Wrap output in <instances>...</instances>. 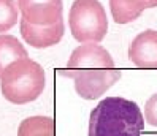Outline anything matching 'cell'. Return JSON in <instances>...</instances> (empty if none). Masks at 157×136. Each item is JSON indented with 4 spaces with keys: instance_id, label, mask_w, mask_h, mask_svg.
I'll return each instance as SVG.
<instances>
[{
    "instance_id": "obj_1",
    "label": "cell",
    "mask_w": 157,
    "mask_h": 136,
    "mask_svg": "<svg viewBox=\"0 0 157 136\" xmlns=\"http://www.w3.org/2000/svg\"><path fill=\"white\" fill-rule=\"evenodd\" d=\"M60 75L75 81L76 94L84 100L100 98L121 79L111 54L98 43H81L73 49Z\"/></svg>"
},
{
    "instance_id": "obj_2",
    "label": "cell",
    "mask_w": 157,
    "mask_h": 136,
    "mask_svg": "<svg viewBox=\"0 0 157 136\" xmlns=\"http://www.w3.org/2000/svg\"><path fill=\"white\" fill-rule=\"evenodd\" d=\"M144 117L140 106L122 97H108L92 109L87 136H143Z\"/></svg>"
},
{
    "instance_id": "obj_3",
    "label": "cell",
    "mask_w": 157,
    "mask_h": 136,
    "mask_svg": "<svg viewBox=\"0 0 157 136\" xmlns=\"http://www.w3.org/2000/svg\"><path fill=\"white\" fill-rule=\"evenodd\" d=\"M46 86L44 70L38 62L19 59L10 63L0 75V90L5 100L13 105L35 101Z\"/></svg>"
},
{
    "instance_id": "obj_4",
    "label": "cell",
    "mask_w": 157,
    "mask_h": 136,
    "mask_svg": "<svg viewBox=\"0 0 157 136\" xmlns=\"http://www.w3.org/2000/svg\"><path fill=\"white\" fill-rule=\"evenodd\" d=\"M73 38L79 43H100L108 32V17L98 0H75L68 13Z\"/></svg>"
},
{
    "instance_id": "obj_5",
    "label": "cell",
    "mask_w": 157,
    "mask_h": 136,
    "mask_svg": "<svg viewBox=\"0 0 157 136\" xmlns=\"http://www.w3.org/2000/svg\"><path fill=\"white\" fill-rule=\"evenodd\" d=\"M22 17L35 25H51L62 19V0H17Z\"/></svg>"
},
{
    "instance_id": "obj_6",
    "label": "cell",
    "mask_w": 157,
    "mask_h": 136,
    "mask_svg": "<svg viewBox=\"0 0 157 136\" xmlns=\"http://www.w3.org/2000/svg\"><path fill=\"white\" fill-rule=\"evenodd\" d=\"M19 29L24 41L29 46L36 49H46V48L56 46L63 38V33H65V25H63L62 19L51 25H35L27 22L22 17L19 21Z\"/></svg>"
},
{
    "instance_id": "obj_7",
    "label": "cell",
    "mask_w": 157,
    "mask_h": 136,
    "mask_svg": "<svg viewBox=\"0 0 157 136\" xmlns=\"http://www.w3.org/2000/svg\"><path fill=\"white\" fill-rule=\"evenodd\" d=\"M128 59L136 68L157 70V30L147 29L136 35L128 48Z\"/></svg>"
},
{
    "instance_id": "obj_8",
    "label": "cell",
    "mask_w": 157,
    "mask_h": 136,
    "mask_svg": "<svg viewBox=\"0 0 157 136\" xmlns=\"http://www.w3.org/2000/svg\"><path fill=\"white\" fill-rule=\"evenodd\" d=\"M151 8V0H109V10L116 24H128Z\"/></svg>"
},
{
    "instance_id": "obj_9",
    "label": "cell",
    "mask_w": 157,
    "mask_h": 136,
    "mask_svg": "<svg viewBox=\"0 0 157 136\" xmlns=\"http://www.w3.org/2000/svg\"><path fill=\"white\" fill-rule=\"evenodd\" d=\"M27 57H29V52L16 37L8 33H0V75L14 60Z\"/></svg>"
},
{
    "instance_id": "obj_10",
    "label": "cell",
    "mask_w": 157,
    "mask_h": 136,
    "mask_svg": "<svg viewBox=\"0 0 157 136\" xmlns=\"http://www.w3.org/2000/svg\"><path fill=\"white\" fill-rule=\"evenodd\" d=\"M17 136H56V122L48 116H32L19 123Z\"/></svg>"
},
{
    "instance_id": "obj_11",
    "label": "cell",
    "mask_w": 157,
    "mask_h": 136,
    "mask_svg": "<svg viewBox=\"0 0 157 136\" xmlns=\"http://www.w3.org/2000/svg\"><path fill=\"white\" fill-rule=\"evenodd\" d=\"M19 21V8L16 0H0V33H5Z\"/></svg>"
},
{
    "instance_id": "obj_12",
    "label": "cell",
    "mask_w": 157,
    "mask_h": 136,
    "mask_svg": "<svg viewBox=\"0 0 157 136\" xmlns=\"http://www.w3.org/2000/svg\"><path fill=\"white\" fill-rule=\"evenodd\" d=\"M144 122L157 127V94H154L144 105Z\"/></svg>"
},
{
    "instance_id": "obj_13",
    "label": "cell",
    "mask_w": 157,
    "mask_h": 136,
    "mask_svg": "<svg viewBox=\"0 0 157 136\" xmlns=\"http://www.w3.org/2000/svg\"><path fill=\"white\" fill-rule=\"evenodd\" d=\"M151 8H157V0H151Z\"/></svg>"
}]
</instances>
